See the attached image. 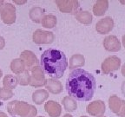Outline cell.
Instances as JSON below:
<instances>
[{
	"instance_id": "3957f363",
	"label": "cell",
	"mask_w": 125,
	"mask_h": 117,
	"mask_svg": "<svg viewBox=\"0 0 125 117\" xmlns=\"http://www.w3.org/2000/svg\"><path fill=\"white\" fill-rule=\"evenodd\" d=\"M6 107L9 114L13 117L16 115L20 117H35L37 114V109L34 105L18 100L10 101Z\"/></svg>"
},
{
	"instance_id": "2e32d148",
	"label": "cell",
	"mask_w": 125,
	"mask_h": 117,
	"mask_svg": "<svg viewBox=\"0 0 125 117\" xmlns=\"http://www.w3.org/2000/svg\"><path fill=\"white\" fill-rule=\"evenodd\" d=\"M85 64V58L82 54H74L70 58V62L68 67L70 69H74L76 68H80Z\"/></svg>"
},
{
	"instance_id": "4316f807",
	"label": "cell",
	"mask_w": 125,
	"mask_h": 117,
	"mask_svg": "<svg viewBox=\"0 0 125 117\" xmlns=\"http://www.w3.org/2000/svg\"><path fill=\"white\" fill-rule=\"evenodd\" d=\"M4 46H5V40L2 36H0V50L4 49Z\"/></svg>"
},
{
	"instance_id": "d4e9b609",
	"label": "cell",
	"mask_w": 125,
	"mask_h": 117,
	"mask_svg": "<svg viewBox=\"0 0 125 117\" xmlns=\"http://www.w3.org/2000/svg\"><path fill=\"white\" fill-rule=\"evenodd\" d=\"M18 79V84L22 86H26L30 84V71L27 69H25L23 73L18 75L16 76Z\"/></svg>"
},
{
	"instance_id": "4dcf8cb0",
	"label": "cell",
	"mask_w": 125,
	"mask_h": 117,
	"mask_svg": "<svg viewBox=\"0 0 125 117\" xmlns=\"http://www.w3.org/2000/svg\"><path fill=\"white\" fill-rule=\"evenodd\" d=\"M4 1H3V0H1V1H0V6L2 5V4H4Z\"/></svg>"
},
{
	"instance_id": "9a60e30c",
	"label": "cell",
	"mask_w": 125,
	"mask_h": 117,
	"mask_svg": "<svg viewBox=\"0 0 125 117\" xmlns=\"http://www.w3.org/2000/svg\"><path fill=\"white\" fill-rule=\"evenodd\" d=\"M45 88L48 92H51V94L54 95H57L60 94L62 91V82L60 81L57 80V79H52V78H49L46 79V83H45Z\"/></svg>"
},
{
	"instance_id": "4fadbf2b",
	"label": "cell",
	"mask_w": 125,
	"mask_h": 117,
	"mask_svg": "<svg viewBox=\"0 0 125 117\" xmlns=\"http://www.w3.org/2000/svg\"><path fill=\"white\" fill-rule=\"evenodd\" d=\"M104 49L108 51H111V52H116L119 51L122 48L121 42L116 36L115 35H109L107 36L104 39Z\"/></svg>"
},
{
	"instance_id": "7a4b0ae2",
	"label": "cell",
	"mask_w": 125,
	"mask_h": 117,
	"mask_svg": "<svg viewBox=\"0 0 125 117\" xmlns=\"http://www.w3.org/2000/svg\"><path fill=\"white\" fill-rule=\"evenodd\" d=\"M40 67L43 73L52 79L62 77L68 68V60L62 51L56 49H46L42 54Z\"/></svg>"
},
{
	"instance_id": "5bb4252c",
	"label": "cell",
	"mask_w": 125,
	"mask_h": 117,
	"mask_svg": "<svg viewBox=\"0 0 125 117\" xmlns=\"http://www.w3.org/2000/svg\"><path fill=\"white\" fill-rule=\"evenodd\" d=\"M44 109L51 117H59L62 113L61 105L55 101H48L45 102Z\"/></svg>"
},
{
	"instance_id": "f1b7e54d",
	"label": "cell",
	"mask_w": 125,
	"mask_h": 117,
	"mask_svg": "<svg viewBox=\"0 0 125 117\" xmlns=\"http://www.w3.org/2000/svg\"><path fill=\"white\" fill-rule=\"evenodd\" d=\"M62 117H73V116L71 115H70V114H65Z\"/></svg>"
},
{
	"instance_id": "8992f818",
	"label": "cell",
	"mask_w": 125,
	"mask_h": 117,
	"mask_svg": "<svg viewBox=\"0 0 125 117\" xmlns=\"http://www.w3.org/2000/svg\"><path fill=\"white\" fill-rule=\"evenodd\" d=\"M33 42L37 44H51L54 42L55 36L53 32L37 29L34 31L32 36Z\"/></svg>"
},
{
	"instance_id": "cb8c5ba5",
	"label": "cell",
	"mask_w": 125,
	"mask_h": 117,
	"mask_svg": "<svg viewBox=\"0 0 125 117\" xmlns=\"http://www.w3.org/2000/svg\"><path fill=\"white\" fill-rule=\"evenodd\" d=\"M42 25L44 28L47 29H52L56 26L57 23V20L56 16L52 15V14H48V15H44L43 16V19L41 21Z\"/></svg>"
},
{
	"instance_id": "7c38bea8",
	"label": "cell",
	"mask_w": 125,
	"mask_h": 117,
	"mask_svg": "<svg viewBox=\"0 0 125 117\" xmlns=\"http://www.w3.org/2000/svg\"><path fill=\"white\" fill-rule=\"evenodd\" d=\"M114 28V20L110 17H105L96 23V30L102 35L109 33Z\"/></svg>"
},
{
	"instance_id": "603a6c76",
	"label": "cell",
	"mask_w": 125,
	"mask_h": 117,
	"mask_svg": "<svg viewBox=\"0 0 125 117\" xmlns=\"http://www.w3.org/2000/svg\"><path fill=\"white\" fill-rule=\"evenodd\" d=\"M62 105L63 107L67 112H73L77 108V102L74 98L70 97V96H64L62 99Z\"/></svg>"
},
{
	"instance_id": "d6986e66",
	"label": "cell",
	"mask_w": 125,
	"mask_h": 117,
	"mask_svg": "<svg viewBox=\"0 0 125 117\" xmlns=\"http://www.w3.org/2000/svg\"><path fill=\"white\" fill-rule=\"evenodd\" d=\"M75 17H76V20L83 24H90L93 20L91 13L88 10H79L75 14Z\"/></svg>"
},
{
	"instance_id": "6da1fadb",
	"label": "cell",
	"mask_w": 125,
	"mask_h": 117,
	"mask_svg": "<svg viewBox=\"0 0 125 117\" xmlns=\"http://www.w3.org/2000/svg\"><path fill=\"white\" fill-rule=\"evenodd\" d=\"M96 88V78L91 73L82 68H76L69 74L66 80V90L69 96L76 101H90Z\"/></svg>"
},
{
	"instance_id": "f546056e",
	"label": "cell",
	"mask_w": 125,
	"mask_h": 117,
	"mask_svg": "<svg viewBox=\"0 0 125 117\" xmlns=\"http://www.w3.org/2000/svg\"><path fill=\"white\" fill-rule=\"evenodd\" d=\"M3 76V71H2V69L0 68V79H1V77Z\"/></svg>"
},
{
	"instance_id": "277c9868",
	"label": "cell",
	"mask_w": 125,
	"mask_h": 117,
	"mask_svg": "<svg viewBox=\"0 0 125 117\" xmlns=\"http://www.w3.org/2000/svg\"><path fill=\"white\" fill-rule=\"evenodd\" d=\"M0 16L5 24H12L16 22V7L10 3H4L0 6Z\"/></svg>"
},
{
	"instance_id": "484cf974",
	"label": "cell",
	"mask_w": 125,
	"mask_h": 117,
	"mask_svg": "<svg viewBox=\"0 0 125 117\" xmlns=\"http://www.w3.org/2000/svg\"><path fill=\"white\" fill-rule=\"evenodd\" d=\"M14 96V93L12 90L8 89L5 88H0V100H3V101H6V100H9Z\"/></svg>"
},
{
	"instance_id": "83f0119b",
	"label": "cell",
	"mask_w": 125,
	"mask_h": 117,
	"mask_svg": "<svg viewBox=\"0 0 125 117\" xmlns=\"http://www.w3.org/2000/svg\"><path fill=\"white\" fill-rule=\"evenodd\" d=\"M0 117H9L7 115H6L4 112H2V111H0Z\"/></svg>"
},
{
	"instance_id": "ac0fdd59",
	"label": "cell",
	"mask_w": 125,
	"mask_h": 117,
	"mask_svg": "<svg viewBox=\"0 0 125 117\" xmlns=\"http://www.w3.org/2000/svg\"><path fill=\"white\" fill-rule=\"evenodd\" d=\"M43 16H44V9L38 6L31 8L29 12V17L31 19V21L35 22L37 23H41L42 19H43Z\"/></svg>"
},
{
	"instance_id": "ffe728a7",
	"label": "cell",
	"mask_w": 125,
	"mask_h": 117,
	"mask_svg": "<svg viewBox=\"0 0 125 117\" xmlns=\"http://www.w3.org/2000/svg\"><path fill=\"white\" fill-rule=\"evenodd\" d=\"M49 98V92L45 89H37L32 94V100L37 105L44 102Z\"/></svg>"
},
{
	"instance_id": "e0dca14e",
	"label": "cell",
	"mask_w": 125,
	"mask_h": 117,
	"mask_svg": "<svg viewBox=\"0 0 125 117\" xmlns=\"http://www.w3.org/2000/svg\"><path fill=\"white\" fill-rule=\"evenodd\" d=\"M109 9V1L107 0H99L95 3L93 6V13L96 17L104 15Z\"/></svg>"
},
{
	"instance_id": "9c48e42d",
	"label": "cell",
	"mask_w": 125,
	"mask_h": 117,
	"mask_svg": "<svg viewBox=\"0 0 125 117\" xmlns=\"http://www.w3.org/2000/svg\"><path fill=\"white\" fill-rule=\"evenodd\" d=\"M56 4L60 11L63 13L76 14L78 10H81L79 2L76 0H57L56 1Z\"/></svg>"
},
{
	"instance_id": "52a82bcc",
	"label": "cell",
	"mask_w": 125,
	"mask_h": 117,
	"mask_svg": "<svg viewBox=\"0 0 125 117\" xmlns=\"http://www.w3.org/2000/svg\"><path fill=\"white\" fill-rule=\"evenodd\" d=\"M120 66H121V59L116 56H110L103 62L101 68L103 73L108 75L118 70Z\"/></svg>"
},
{
	"instance_id": "1f68e13d",
	"label": "cell",
	"mask_w": 125,
	"mask_h": 117,
	"mask_svg": "<svg viewBox=\"0 0 125 117\" xmlns=\"http://www.w3.org/2000/svg\"><path fill=\"white\" fill-rule=\"evenodd\" d=\"M80 117H89V116H86V115H83V116H80Z\"/></svg>"
},
{
	"instance_id": "30bf717a",
	"label": "cell",
	"mask_w": 125,
	"mask_h": 117,
	"mask_svg": "<svg viewBox=\"0 0 125 117\" xmlns=\"http://www.w3.org/2000/svg\"><path fill=\"white\" fill-rule=\"evenodd\" d=\"M87 112L89 115L91 116H96V117H101L104 115L106 111V106L105 103L101 100H96L92 102H90L88 106H87Z\"/></svg>"
},
{
	"instance_id": "d6a6232c",
	"label": "cell",
	"mask_w": 125,
	"mask_h": 117,
	"mask_svg": "<svg viewBox=\"0 0 125 117\" xmlns=\"http://www.w3.org/2000/svg\"><path fill=\"white\" fill-rule=\"evenodd\" d=\"M37 117H44V116H37Z\"/></svg>"
},
{
	"instance_id": "836d02e7",
	"label": "cell",
	"mask_w": 125,
	"mask_h": 117,
	"mask_svg": "<svg viewBox=\"0 0 125 117\" xmlns=\"http://www.w3.org/2000/svg\"><path fill=\"white\" fill-rule=\"evenodd\" d=\"M101 117H107V116H104V115H103V116H101Z\"/></svg>"
},
{
	"instance_id": "ba28073f",
	"label": "cell",
	"mask_w": 125,
	"mask_h": 117,
	"mask_svg": "<svg viewBox=\"0 0 125 117\" xmlns=\"http://www.w3.org/2000/svg\"><path fill=\"white\" fill-rule=\"evenodd\" d=\"M109 107L113 113L118 116L125 117V101L122 100L115 95L110 96L109 98Z\"/></svg>"
},
{
	"instance_id": "5b68a950",
	"label": "cell",
	"mask_w": 125,
	"mask_h": 117,
	"mask_svg": "<svg viewBox=\"0 0 125 117\" xmlns=\"http://www.w3.org/2000/svg\"><path fill=\"white\" fill-rule=\"evenodd\" d=\"M45 83H46V78H45V75L43 73V69L41 68V67L39 65L33 67L30 70L29 85L35 87V88H38V87L44 86Z\"/></svg>"
},
{
	"instance_id": "8fae6325",
	"label": "cell",
	"mask_w": 125,
	"mask_h": 117,
	"mask_svg": "<svg viewBox=\"0 0 125 117\" xmlns=\"http://www.w3.org/2000/svg\"><path fill=\"white\" fill-rule=\"evenodd\" d=\"M19 58L23 62V63L25 65V68L29 71L33 67L39 65V61L37 56L31 50H23L20 54Z\"/></svg>"
},
{
	"instance_id": "7402d4cb",
	"label": "cell",
	"mask_w": 125,
	"mask_h": 117,
	"mask_svg": "<svg viewBox=\"0 0 125 117\" xmlns=\"http://www.w3.org/2000/svg\"><path fill=\"white\" fill-rule=\"evenodd\" d=\"M18 82V79L15 76L13 75H6L5 76L3 79V85H4V88H8V89H14V88H17Z\"/></svg>"
},
{
	"instance_id": "44dd1931",
	"label": "cell",
	"mask_w": 125,
	"mask_h": 117,
	"mask_svg": "<svg viewBox=\"0 0 125 117\" xmlns=\"http://www.w3.org/2000/svg\"><path fill=\"white\" fill-rule=\"evenodd\" d=\"M10 69L11 71L16 75H19L23 73L25 68V65L23 63V62L20 58H16L11 61L10 62Z\"/></svg>"
}]
</instances>
